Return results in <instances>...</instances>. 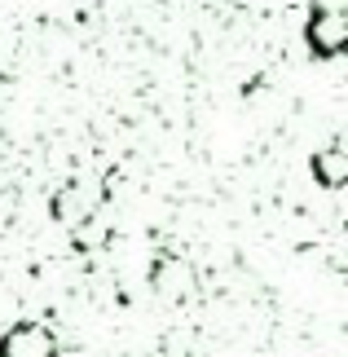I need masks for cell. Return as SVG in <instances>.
Wrapping results in <instances>:
<instances>
[{
	"label": "cell",
	"mask_w": 348,
	"mask_h": 357,
	"mask_svg": "<svg viewBox=\"0 0 348 357\" xmlns=\"http://www.w3.org/2000/svg\"><path fill=\"white\" fill-rule=\"evenodd\" d=\"M322 31V53L331 58V53H340V40H344V22H340V9H331V13H317V22L309 26V36Z\"/></svg>",
	"instance_id": "cell-1"
}]
</instances>
